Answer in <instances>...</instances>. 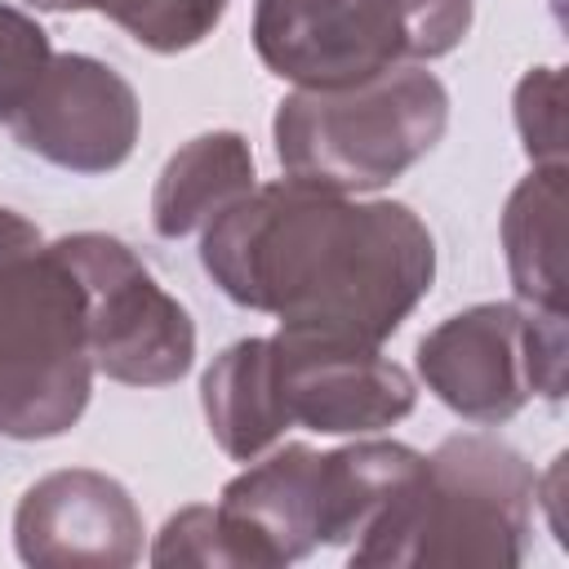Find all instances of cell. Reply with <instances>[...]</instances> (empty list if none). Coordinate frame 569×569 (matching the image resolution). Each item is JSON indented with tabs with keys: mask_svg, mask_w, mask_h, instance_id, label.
I'll return each instance as SVG.
<instances>
[{
	"mask_svg": "<svg viewBox=\"0 0 569 569\" xmlns=\"http://www.w3.org/2000/svg\"><path fill=\"white\" fill-rule=\"evenodd\" d=\"M427 391L462 422H511L533 396L560 405L569 378L565 311L525 302H476L445 316L413 351Z\"/></svg>",
	"mask_w": 569,
	"mask_h": 569,
	"instance_id": "5",
	"label": "cell"
},
{
	"mask_svg": "<svg viewBox=\"0 0 569 569\" xmlns=\"http://www.w3.org/2000/svg\"><path fill=\"white\" fill-rule=\"evenodd\" d=\"M253 53L293 89H338L405 62L391 0H253Z\"/></svg>",
	"mask_w": 569,
	"mask_h": 569,
	"instance_id": "9",
	"label": "cell"
},
{
	"mask_svg": "<svg viewBox=\"0 0 569 569\" xmlns=\"http://www.w3.org/2000/svg\"><path fill=\"white\" fill-rule=\"evenodd\" d=\"M449 129V89L422 62H396L338 89L280 98L271 138L284 178L365 196L391 187Z\"/></svg>",
	"mask_w": 569,
	"mask_h": 569,
	"instance_id": "3",
	"label": "cell"
},
{
	"mask_svg": "<svg viewBox=\"0 0 569 569\" xmlns=\"http://www.w3.org/2000/svg\"><path fill=\"white\" fill-rule=\"evenodd\" d=\"M258 187V164L236 129H209L182 142L151 191V227L160 240L200 236L222 209Z\"/></svg>",
	"mask_w": 569,
	"mask_h": 569,
	"instance_id": "12",
	"label": "cell"
},
{
	"mask_svg": "<svg viewBox=\"0 0 569 569\" xmlns=\"http://www.w3.org/2000/svg\"><path fill=\"white\" fill-rule=\"evenodd\" d=\"M231 0H93L129 40L151 53H187L213 36Z\"/></svg>",
	"mask_w": 569,
	"mask_h": 569,
	"instance_id": "15",
	"label": "cell"
},
{
	"mask_svg": "<svg viewBox=\"0 0 569 569\" xmlns=\"http://www.w3.org/2000/svg\"><path fill=\"white\" fill-rule=\"evenodd\" d=\"M209 436L231 462L262 458L289 427L271 387V338H240L213 356L200 378Z\"/></svg>",
	"mask_w": 569,
	"mask_h": 569,
	"instance_id": "14",
	"label": "cell"
},
{
	"mask_svg": "<svg viewBox=\"0 0 569 569\" xmlns=\"http://www.w3.org/2000/svg\"><path fill=\"white\" fill-rule=\"evenodd\" d=\"M151 565L160 569H173V565H200V569H236V551H231V538L222 529V516L213 502H196V507H182L164 520V529L156 533V547L147 556Z\"/></svg>",
	"mask_w": 569,
	"mask_h": 569,
	"instance_id": "18",
	"label": "cell"
},
{
	"mask_svg": "<svg viewBox=\"0 0 569 569\" xmlns=\"http://www.w3.org/2000/svg\"><path fill=\"white\" fill-rule=\"evenodd\" d=\"M93 373L80 280L31 218L0 204V436H67Z\"/></svg>",
	"mask_w": 569,
	"mask_h": 569,
	"instance_id": "2",
	"label": "cell"
},
{
	"mask_svg": "<svg viewBox=\"0 0 569 569\" xmlns=\"http://www.w3.org/2000/svg\"><path fill=\"white\" fill-rule=\"evenodd\" d=\"M49 58H53L49 31L27 9L0 0V120L4 124L27 102L40 71L49 67Z\"/></svg>",
	"mask_w": 569,
	"mask_h": 569,
	"instance_id": "17",
	"label": "cell"
},
{
	"mask_svg": "<svg viewBox=\"0 0 569 569\" xmlns=\"http://www.w3.org/2000/svg\"><path fill=\"white\" fill-rule=\"evenodd\" d=\"M502 253L516 302L565 311V164H533L502 204Z\"/></svg>",
	"mask_w": 569,
	"mask_h": 569,
	"instance_id": "13",
	"label": "cell"
},
{
	"mask_svg": "<svg viewBox=\"0 0 569 569\" xmlns=\"http://www.w3.org/2000/svg\"><path fill=\"white\" fill-rule=\"evenodd\" d=\"M13 551L36 569H111L142 560V516L129 489L93 467L40 476L13 511Z\"/></svg>",
	"mask_w": 569,
	"mask_h": 569,
	"instance_id": "10",
	"label": "cell"
},
{
	"mask_svg": "<svg viewBox=\"0 0 569 569\" xmlns=\"http://www.w3.org/2000/svg\"><path fill=\"white\" fill-rule=\"evenodd\" d=\"M204 276L289 333L382 347L436 280V240L400 200L262 182L200 231Z\"/></svg>",
	"mask_w": 569,
	"mask_h": 569,
	"instance_id": "1",
	"label": "cell"
},
{
	"mask_svg": "<svg viewBox=\"0 0 569 569\" xmlns=\"http://www.w3.org/2000/svg\"><path fill=\"white\" fill-rule=\"evenodd\" d=\"M400 40H405V62H431L453 53L476 18V0H391Z\"/></svg>",
	"mask_w": 569,
	"mask_h": 569,
	"instance_id": "19",
	"label": "cell"
},
{
	"mask_svg": "<svg viewBox=\"0 0 569 569\" xmlns=\"http://www.w3.org/2000/svg\"><path fill=\"white\" fill-rule=\"evenodd\" d=\"M142 107L133 84L102 58L53 53L27 102L9 116L22 151L67 173H111L133 156Z\"/></svg>",
	"mask_w": 569,
	"mask_h": 569,
	"instance_id": "8",
	"label": "cell"
},
{
	"mask_svg": "<svg viewBox=\"0 0 569 569\" xmlns=\"http://www.w3.org/2000/svg\"><path fill=\"white\" fill-rule=\"evenodd\" d=\"M271 338V387L284 427L316 436H369L413 413V378L382 356V347L329 342L276 329Z\"/></svg>",
	"mask_w": 569,
	"mask_h": 569,
	"instance_id": "7",
	"label": "cell"
},
{
	"mask_svg": "<svg viewBox=\"0 0 569 569\" xmlns=\"http://www.w3.org/2000/svg\"><path fill=\"white\" fill-rule=\"evenodd\" d=\"M31 9H44V13H80V9H93V0H22Z\"/></svg>",
	"mask_w": 569,
	"mask_h": 569,
	"instance_id": "20",
	"label": "cell"
},
{
	"mask_svg": "<svg viewBox=\"0 0 569 569\" xmlns=\"http://www.w3.org/2000/svg\"><path fill=\"white\" fill-rule=\"evenodd\" d=\"M538 471L520 449L462 431L427 453V480L400 538L396 569H516L533 533Z\"/></svg>",
	"mask_w": 569,
	"mask_h": 569,
	"instance_id": "4",
	"label": "cell"
},
{
	"mask_svg": "<svg viewBox=\"0 0 569 569\" xmlns=\"http://www.w3.org/2000/svg\"><path fill=\"white\" fill-rule=\"evenodd\" d=\"M236 569H284L320 547V453L311 445L267 449L222 485L213 502Z\"/></svg>",
	"mask_w": 569,
	"mask_h": 569,
	"instance_id": "11",
	"label": "cell"
},
{
	"mask_svg": "<svg viewBox=\"0 0 569 569\" xmlns=\"http://www.w3.org/2000/svg\"><path fill=\"white\" fill-rule=\"evenodd\" d=\"M516 133L533 164H565V76L560 67H533L511 98Z\"/></svg>",
	"mask_w": 569,
	"mask_h": 569,
	"instance_id": "16",
	"label": "cell"
},
{
	"mask_svg": "<svg viewBox=\"0 0 569 569\" xmlns=\"http://www.w3.org/2000/svg\"><path fill=\"white\" fill-rule=\"evenodd\" d=\"M84 293V338L93 369L124 387H169L196 365L191 311L151 276V267L107 231L53 240Z\"/></svg>",
	"mask_w": 569,
	"mask_h": 569,
	"instance_id": "6",
	"label": "cell"
}]
</instances>
